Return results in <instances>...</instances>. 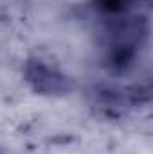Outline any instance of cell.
I'll return each mask as SVG.
<instances>
[{"mask_svg":"<svg viewBox=\"0 0 153 154\" xmlns=\"http://www.w3.org/2000/svg\"><path fill=\"white\" fill-rule=\"evenodd\" d=\"M24 79L29 88L45 97H65L72 91L74 81L60 66L50 65V61L41 57H31L24 65Z\"/></svg>","mask_w":153,"mask_h":154,"instance_id":"cell-1","label":"cell"}]
</instances>
